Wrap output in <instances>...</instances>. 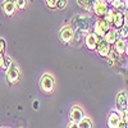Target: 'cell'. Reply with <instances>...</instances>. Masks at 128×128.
<instances>
[{
  "label": "cell",
  "instance_id": "27",
  "mask_svg": "<svg viewBox=\"0 0 128 128\" xmlns=\"http://www.w3.org/2000/svg\"><path fill=\"white\" fill-rule=\"evenodd\" d=\"M122 118H123V119H124V120L128 123V108H127V110H126V112L122 114Z\"/></svg>",
  "mask_w": 128,
  "mask_h": 128
},
{
  "label": "cell",
  "instance_id": "28",
  "mask_svg": "<svg viewBox=\"0 0 128 128\" xmlns=\"http://www.w3.org/2000/svg\"><path fill=\"white\" fill-rule=\"evenodd\" d=\"M124 27H128V12H124Z\"/></svg>",
  "mask_w": 128,
  "mask_h": 128
},
{
  "label": "cell",
  "instance_id": "9",
  "mask_svg": "<svg viewBox=\"0 0 128 128\" xmlns=\"http://www.w3.org/2000/svg\"><path fill=\"white\" fill-rule=\"evenodd\" d=\"M112 50H113L112 45H109V44H108V42H106L104 38H101V40H100V42H99V45H98V49H96V52H98V55H99L100 58L106 59V58H108V56L110 55Z\"/></svg>",
  "mask_w": 128,
  "mask_h": 128
},
{
  "label": "cell",
  "instance_id": "19",
  "mask_svg": "<svg viewBox=\"0 0 128 128\" xmlns=\"http://www.w3.org/2000/svg\"><path fill=\"white\" fill-rule=\"evenodd\" d=\"M78 128H92V120L88 116H84V118L78 123Z\"/></svg>",
  "mask_w": 128,
  "mask_h": 128
},
{
  "label": "cell",
  "instance_id": "26",
  "mask_svg": "<svg viewBox=\"0 0 128 128\" xmlns=\"http://www.w3.org/2000/svg\"><path fill=\"white\" fill-rule=\"evenodd\" d=\"M67 128H78V123H73V122H69L67 124Z\"/></svg>",
  "mask_w": 128,
  "mask_h": 128
},
{
  "label": "cell",
  "instance_id": "29",
  "mask_svg": "<svg viewBox=\"0 0 128 128\" xmlns=\"http://www.w3.org/2000/svg\"><path fill=\"white\" fill-rule=\"evenodd\" d=\"M124 4H126V12H128V0H124Z\"/></svg>",
  "mask_w": 128,
  "mask_h": 128
},
{
  "label": "cell",
  "instance_id": "7",
  "mask_svg": "<svg viewBox=\"0 0 128 128\" xmlns=\"http://www.w3.org/2000/svg\"><path fill=\"white\" fill-rule=\"evenodd\" d=\"M108 8L109 4L106 3V0H95V3L92 4V12L98 18H104Z\"/></svg>",
  "mask_w": 128,
  "mask_h": 128
},
{
  "label": "cell",
  "instance_id": "15",
  "mask_svg": "<svg viewBox=\"0 0 128 128\" xmlns=\"http://www.w3.org/2000/svg\"><path fill=\"white\" fill-rule=\"evenodd\" d=\"M127 44L128 41L126 38H119L115 44L112 46L113 48V51L115 52L116 55H122V54H126V49H127Z\"/></svg>",
  "mask_w": 128,
  "mask_h": 128
},
{
  "label": "cell",
  "instance_id": "11",
  "mask_svg": "<svg viewBox=\"0 0 128 128\" xmlns=\"http://www.w3.org/2000/svg\"><path fill=\"white\" fill-rule=\"evenodd\" d=\"M2 10H3V13L10 18V17H13L17 12V6H16V2L14 0H4V2L2 3Z\"/></svg>",
  "mask_w": 128,
  "mask_h": 128
},
{
  "label": "cell",
  "instance_id": "17",
  "mask_svg": "<svg viewBox=\"0 0 128 128\" xmlns=\"http://www.w3.org/2000/svg\"><path fill=\"white\" fill-rule=\"evenodd\" d=\"M76 2L86 12H92V4L95 3V0H76Z\"/></svg>",
  "mask_w": 128,
  "mask_h": 128
},
{
  "label": "cell",
  "instance_id": "13",
  "mask_svg": "<svg viewBox=\"0 0 128 128\" xmlns=\"http://www.w3.org/2000/svg\"><path fill=\"white\" fill-rule=\"evenodd\" d=\"M120 118H122V114L118 112V110H112L108 115V128H116L118 123L120 122Z\"/></svg>",
  "mask_w": 128,
  "mask_h": 128
},
{
  "label": "cell",
  "instance_id": "10",
  "mask_svg": "<svg viewBox=\"0 0 128 128\" xmlns=\"http://www.w3.org/2000/svg\"><path fill=\"white\" fill-rule=\"evenodd\" d=\"M68 116H69V122L80 123L84 118V113H83V110L80 108L78 105H74V106H72V108H70Z\"/></svg>",
  "mask_w": 128,
  "mask_h": 128
},
{
  "label": "cell",
  "instance_id": "1",
  "mask_svg": "<svg viewBox=\"0 0 128 128\" xmlns=\"http://www.w3.org/2000/svg\"><path fill=\"white\" fill-rule=\"evenodd\" d=\"M55 87V80L49 73H45L40 77V88L44 94H51Z\"/></svg>",
  "mask_w": 128,
  "mask_h": 128
},
{
  "label": "cell",
  "instance_id": "33",
  "mask_svg": "<svg viewBox=\"0 0 128 128\" xmlns=\"http://www.w3.org/2000/svg\"><path fill=\"white\" fill-rule=\"evenodd\" d=\"M3 128H10V127H3Z\"/></svg>",
  "mask_w": 128,
  "mask_h": 128
},
{
  "label": "cell",
  "instance_id": "12",
  "mask_svg": "<svg viewBox=\"0 0 128 128\" xmlns=\"http://www.w3.org/2000/svg\"><path fill=\"white\" fill-rule=\"evenodd\" d=\"M123 27H124V12H122V10H115V14H114L113 22H112V28L119 31Z\"/></svg>",
  "mask_w": 128,
  "mask_h": 128
},
{
  "label": "cell",
  "instance_id": "2",
  "mask_svg": "<svg viewBox=\"0 0 128 128\" xmlns=\"http://www.w3.org/2000/svg\"><path fill=\"white\" fill-rule=\"evenodd\" d=\"M110 28H112V24L110 23H108L104 18H99V19L95 20L94 27H92V32H94L95 35H98L99 37H104L105 34Z\"/></svg>",
  "mask_w": 128,
  "mask_h": 128
},
{
  "label": "cell",
  "instance_id": "20",
  "mask_svg": "<svg viewBox=\"0 0 128 128\" xmlns=\"http://www.w3.org/2000/svg\"><path fill=\"white\" fill-rule=\"evenodd\" d=\"M12 59H10V56H8V55H4V60H3V67H2V69L3 70H8V68L12 66Z\"/></svg>",
  "mask_w": 128,
  "mask_h": 128
},
{
  "label": "cell",
  "instance_id": "18",
  "mask_svg": "<svg viewBox=\"0 0 128 128\" xmlns=\"http://www.w3.org/2000/svg\"><path fill=\"white\" fill-rule=\"evenodd\" d=\"M115 10H116V9L109 6L108 10H106V13H105V16H104V19H105L108 23H110V24H112V22H113V18H114V14H115Z\"/></svg>",
  "mask_w": 128,
  "mask_h": 128
},
{
  "label": "cell",
  "instance_id": "25",
  "mask_svg": "<svg viewBox=\"0 0 128 128\" xmlns=\"http://www.w3.org/2000/svg\"><path fill=\"white\" fill-rule=\"evenodd\" d=\"M116 128H128V123H127V122H126L123 118H120V122L118 123Z\"/></svg>",
  "mask_w": 128,
  "mask_h": 128
},
{
  "label": "cell",
  "instance_id": "31",
  "mask_svg": "<svg viewBox=\"0 0 128 128\" xmlns=\"http://www.w3.org/2000/svg\"><path fill=\"white\" fill-rule=\"evenodd\" d=\"M34 106H35V109H37V108H38V102L35 101V102H34Z\"/></svg>",
  "mask_w": 128,
  "mask_h": 128
},
{
  "label": "cell",
  "instance_id": "30",
  "mask_svg": "<svg viewBox=\"0 0 128 128\" xmlns=\"http://www.w3.org/2000/svg\"><path fill=\"white\" fill-rule=\"evenodd\" d=\"M3 60H4V56H3V58H0V68L3 67Z\"/></svg>",
  "mask_w": 128,
  "mask_h": 128
},
{
  "label": "cell",
  "instance_id": "16",
  "mask_svg": "<svg viewBox=\"0 0 128 128\" xmlns=\"http://www.w3.org/2000/svg\"><path fill=\"white\" fill-rule=\"evenodd\" d=\"M106 3L109 4V6L116 9V10H122V12H126V4L124 0H106Z\"/></svg>",
  "mask_w": 128,
  "mask_h": 128
},
{
  "label": "cell",
  "instance_id": "5",
  "mask_svg": "<svg viewBox=\"0 0 128 128\" xmlns=\"http://www.w3.org/2000/svg\"><path fill=\"white\" fill-rule=\"evenodd\" d=\"M102 37H99L98 35H95L94 32H88V34L84 36V41H83V44L84 46H86L90 51H96V49H98V45H99V42Z\"/></svg>",
  "mask_w": 128,
  "mask_h": 128
},
{
  "label": "cell",
  "instance_id": "23",
  "mask_svg": "<svg viewBox=\"0 0 128 128\" xmlns=\"http://www.w3.org/2000/svg\"><path fill=\"white\" fill-rule=\"evenodd\" d=\"M5 49H6V42L4 38H0V58L5 55Z\"/></svg>",
  "mask_w": 128,
  "mask_h": 128
},
{
  "label": "cell",
  "instance_id": "21",
  "mask_svg": "<svg viewBox=\"0 0 128 128\" xmlns=\"http://www.w3.org/2000/svg\"><path fill=\"white\" fill-rule=\"evenodd\" d=\"M17 10H23L27 8V0H14Z\"/></svg>",
  "mask_w": 128,
  "mask_h": 128
},
{
  "label": "cell",
  "instance_id": "14",
  "mask_svg": "<svg viewBox=\"0 0 128 128\" xmlns=\"http://www.w3.org/2000/svg\"><path fill=\"white\" fill-rule=\"evenodd\" d=\"M106 42H108L109 45H114L116 41H118L119 38H120V34H119V31L118 30H114V28H110L108 32L105 34V36L102 37Z\"/></svg>",
  "mask_w": 128,
  "mask_h": 128
},
{
  "label": "cell",
  "instance_id": "3",
  "mask_svg": "<svg viewBox=\"0 0 128 128\" xmlns=\"http://www.w3.org/2000/svg\"><path fill=\"white\" fill-rule=\"evenodd\" d=\"M73 36H74V28L70 24L63 26L59 31V38H60V41L63 42V44H66V45L70 44V42L73 41Z\"/></svg>",
  "mask_w": 128,
  "mask_h": 128
},
{
  "label": "cell",
  "instance_id": "6",
  "mask_svg": "<svg viewBox=\"0 0 128 128\" xmlns=\"http://www.w3.org/2000/svg\"><path fill=\"white\" fill-rule=\"evenodd\" d=\"M115 106H116V110H118L120 114H123L127 110V108H128V96L124 91H119L118 94H116Z\"/></svg>",
  "mask_w": 128,
  "mask_h": 128
},
{
  "label": "cell",
  "instance_id": "24",
  "mask_svg": "<svg viewBox=\"0 0 128 128\" xmlns=\"http://www.w3.org/2000/svg\"><path fill=\"white\" fill-rule=\"evenodd\" d=\"M46 6L49 9H55V4H56V0H44Z\"/></svg>",
  "mask_w": 128,
  "mask_h": 128
},
{
  "label": "cell",
  "instance_id": "8",
  "mask_svg": "<svg viewBox=\"0 0 128 128\" xmlns=\"http://www.w3.org/2000/svg\"><path fill=\"white\" fill-rule=\"evenodd\" d=\"M74 30H80L82 32H88L90 31V20L88 17H84L83 14H77V18L74 19Z\"/></svg>",
  "mask_w": 128,
  "mask_h": 128
},
{
  "label": "cell",
  "instance_id": "32",
  "mask_svg": "<svg viewBox=\"0 0 128 128\" xmlns=\"http://www.w3.org/2000/svg\"><path fill=\"white\" fill-rule=\"evenodd\" d=\"M126 55L128 56V44H127V49H126Z\"/></svg>",
  "mask_w": 128,
  "mask_h": 128
},
{
  "label": "cell",
  "instance_id": "4",
  "mask_svg": "<svg viewBox=\"0 0 128 128\" xmlns=\"http://www.w3.org/2000/svg\"><path fill=\"white\" fill-rule=\"evenodd\" d=\"M5 78H6L8 84H10V86H13L19 81V69L17 67V64L12 63V66L5 72Z\"/></svg>",
  "mask_w": 128,
  "mask_h": 128
},
{
  "label": "cell",
  "instance_id": "22",
  "mask_svg": "<svg viewBox=\"0 0 128 128\" xmlns=\"http://www.w3.org/2000/svg\"><path fill=\"white\" fill-rule=\"evenodd\" d=\"M68 5V0H56V4H55V9H59V10H63L66 9Z\"/></svg>",
  "mask_w": 128,
  "mask_h": 128
}]
</instances>
